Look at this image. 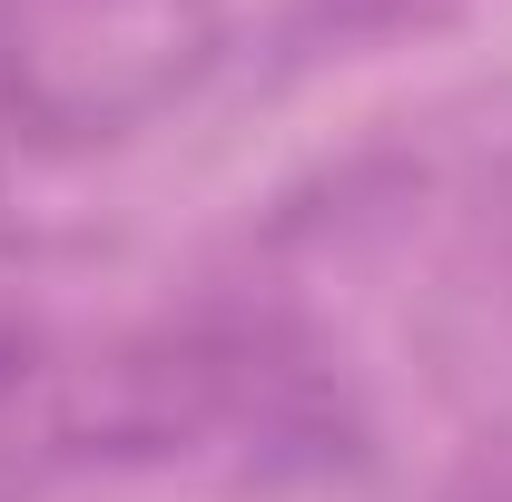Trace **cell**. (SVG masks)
<instances>
[{
    "label": "cell",
    "mask_w": 512,
    "mask_h": 502,
    "mask_svg": "<svg viewBox=\"0 0 512 502\" xmlns=\"http://www.w3.org/2000/svg\"><path fill=\"white\" fill-rule=\"evenodd\" d=\"M20 138H30V69H20V50L0 40V178L20 168Z\"/></svg>",
    "instance_id": "obj_2"
},
{
    "label": "cell",
    "mask_w": 512,
    "mask_h": 502,
    "mask_svg": "<svg viewBox=\"0 0 512 502\" xmlns=\"http://www.w3.org/2000/svg\"><path fill=\"white\" fill-rule=\"evenodd\" d=\"M40 443H50V365L30 355V335L0 325V493L30 473Z\"/></svg>",
    "instance_id": "obj_1"
}]
</instances>
